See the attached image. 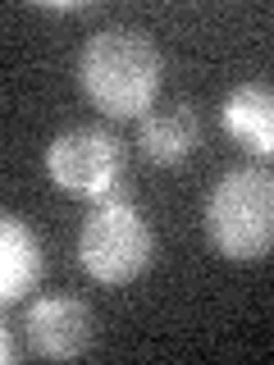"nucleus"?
<instances>
[{
  "mask_svg": "<svg viewBox=\"0 0 274 365\" xmlns=\"http://www.w3.org/2000/svg\"><path fill=\"white\" fill-rule=\"evenodd\" d=\"M78 83L101 114L142 119L151 114L160 83H165V55L137 28H106L78 55Z\"/></svg>",
  "mask_w": 274,
  "mask_h": 365,
  "instance_id": "f257e3e1",
  "label": "nucleus"
},
{
  "mask_svg": "<svg viewBox=\"0 0 274 365\" xmlns=\"http://www.w3.org/2000/svg\"><path fill=\"white\" fill-rule=\"evenodd\" d=\"M206 237L220 256L251 265L274 251V174L243 165L210 187L206 197Z\"/></svg>",
  "mask_w": 274,
  "mask_h": 365,
  "instance_id": "f03ea898",
  "label": "nucleus"
},
{
  "mask_svg": "<svg viewBox=\"0 0 274 365\" xmlns=\"http://www.w3.org/2000/svg\"><path fill=\"white\" fill-rule=\"evenodd\" d=\"M46 174L60 192L83 201H133L123 142L106 128H68L46 151Z\"/></svg>",
  "mask_w": 274,
  "mask_h": 365,
  "instance_id": "7ed1b4c3",
  "label": "nucleus"
},
{
  "mask_svg": "<svg viewBox=\"0 0 274 365\" xmlns=\"http://www.w3.org/2000/svg\"><path fill=\"white\" fill-rule=\"evenodd\" d=\"M151 224L137 215L133 201H96V210L83 220V233H78V260L106 288L133 283L151 265Z\"/></svg>",
  "mask_w": 274,
  "mask_h": 365,
  "instance_id": "20e7f679",
  "label": "nucleus"
},
{
  "mask_svg": "<svg viewBox=\"0 0 274 365\" xmlns=\"http://www.w3.org/2000/svg\"><path fill=\"white\" fill-rule=\"evenodd\" d=\"M32 351L46 361H73L96 342V315L78 297H37L23 315Z\"/></svg>",
  "mask_w": 274,
  "mask_h": 365,
  "instance_id": "39448f33",
  "label": "nucleus"
},
{
  "mask_svg": "<svg viewBox=\"0 0 274 365\" xmlns=\"http://www.w3.org/2000/svg\"><path fill=\"white\" fill-rule=\"evenodd\" d=\"M224 133L256 160H274V87L243 83L224 96Z\"/></svg>",
  "mask_w": 274,
  "mask_h": 365,
  "instance_id": "423d86ee",
  "label": "nucleus"
},
{
  "mask_svg": "<svg viewBox=\"0 0 274 365\" xmlns=\"http://www.w3.org/2000/svg\"><path fill=\"white\" fill-rule=\"evenodd\" d=\"M197 142H201V119L188 101H178L169 110H151V114L137 119V146L160 169L183 165V160L197 151Z\"/></svg>",
  "mask_w": 274,
  "mask_h": 365,
  "instance_id": "0eeeda50",
  "label": "nucleus"
},
{
  "mask_svg": "<svg viewBox=\"0 0 274 365\" xmlns=\"http://www.w3.org/2000/svg\"><path fill=\"white\" fill-rule=\"evenodd\" d=\"M41 242L19 215L0 220V302L14 306L41 283Z\"/></svg>",
  "mask_w": 274,
  "mask_h": 365,
  "instance_id": "6e6552de",
  "label": "nucleus"
},
{
  "mask_svg": "<svg viewBox=\"0 0 274 365\" xmlns=\"http://www.w3.org/2000/svg\"><path fill=\"white\" fill-rule=\"evenodd\" d=\"M0 356H5V361H14V356H19V347H14V334H9V329H5V338H0Z\"/></svg>",
  "mask_w": 274,
  "mask_h": 365,
  "instance_id": "1a4fd4ad",
  "label": "nucleus"
}]
</instances>
